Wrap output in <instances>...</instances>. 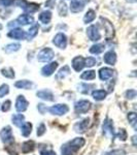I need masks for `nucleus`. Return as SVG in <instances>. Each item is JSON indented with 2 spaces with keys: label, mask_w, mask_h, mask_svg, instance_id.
I'll use <instances>...</instances> for the list:
<instances>
[{
  "label": "nucleus",
  "mask_w": 137,
  "mask_h": 155,
  "mask_svg": "<svg viewBox=\"0 0 137 155\" xmlns=\"http://www.w3.org/2000/svg\"><path fill=\"white\" fill-rule=\"evenodd\" d=\"M86 141L83 137H75L72 141L64 144L61 148L62 155H76L78 150L84 146Z\"/></svg>",
  "instance_id": "1"
},
{
  "label": "nucleus",
  "mask_w": 137,
  "mask_h": 155,
  "mask_svg": "<svg viewBox=\"0 0 137 155\" xmlns=\"http://www.w3.org/2000/svg\"><path fill=\"white\" fill-rule=\"evenodd\" d=\"M16 4L19 7H21L24 12H28V14H33L39 9V4L36 3H29L26 0H16Z\"/></svg>",
  "instance_id": "2"
},
{
  "label": "nucleus",
  "mask_w": 137,
  "mask_h": 155,
  "mask_svg": "<svg viewBox=\"0 0 137 155\" xmlns=\"http://www.w3.org/2000/svg\"><path fill=\"white\" fill-rule=\"evenodd\" d=\"M100 21L104 28V31H105V37L107 39L113 38L114 36V27L113 23L106 18H103V17H100Z\"/></svg>",
  "instance_id": "3"
},
{
  "label": "nucleus",
  "mask_w": 137,
  "mask_h": 155,
  "mask_svg": "<svg viewBox=\"0 0 137 155\" xmlns=\"http://www.w3.org/2000/svg\"><path fill=\"white\" fill-rule=\"evenodd\" d=\"M55 52L51 48L42 49L38 54H37V60L39 62H49L54 58Z\"/></svg>",
  "instance_id": "4"
},
{
  "label": "nucleus",
  "mask_w": 137,
  "mask_h": 155,
  "mask_svg": "<svg viewBox=\"0 0 137 155\" xmlns=\"http://www.w3.org/2000/svg\"><path fill=\"white\" fill-rule=\"evenodd\" d=\"M87 35L92 41H98L101 38V34L97 25H91L87 28Z\"/></svg>",
  "instance_id": "5"
},
{
  "label": "nucleus",
  "mask_w": 137,
  "mask_h": 155,
  "mask_svg": "<svg viewBox=\"0 0 137 155\" xmlns=\"http://www.w3.org/2000/svg\"><path fill=\"white\" fill-rule=\"evenodd\" d=\"M0 137H1V141L5 144H11L14 142V136H12V131L11 126H5L1 129L0 131Z\"/></svg>",
  "instance_id": "6"
},
{
  "label": "nucleus",
  "mask_w": 137,
  "mask_h": 155,
  "mask_svg": "<svg viewBox=\"0 0 137 155\" xmlns=\"http://www.w3.org/2000/svg\"><path fill=\"white\" fill-rule=\"evenodd\" d=\"M91 109V102L89 101H78L74 104V110L78 114H86Z\"/></svg>",
  "instance_id": "7"
},
{
  "label": "nucleus",
  "mask_w": 137,
  "mask_h": 155,
  "mask_svg": "<svg viewBox=\"0 0 137 155\" xmlns=\"http://www.w3.org/2000/svg\"><path fill=\"white\" fill-rule=\"evenodd\" d=\"M53 44L57 47V48L64 50L67 46V36L64 33L59 32V33H57L56 35L54 36Z\"/></svg>",
  "instance_id": "8"
},
{
  "label": "nucleus",
  "mask_w": 137,
  "mask_h": 155,
  "mask_svg": "<svg viewBox=\"0 0 137 155\" xmlns=\"http://www.w3.org/2000/svg\"><path fill=\"white\" fill-rule=\"evenodd\" d=\"M49 113L53 114V115H56V116H62V115H65L67 112L69 111V107L66 104H55V106L51 107L49 109Z\"/></svg>",
  "instance_id": "9"
},
{
  "label": "nucleus",
  "mask_w": 137,
  "mask_h": 155,
  "mask_svg": "<svg viewBox=\"0 0 137 155\" xmlns=\"http://www.w3.org/2000/svg\"><path fill=\"white\" fill-rule=\"evenodd\" d=\"M90 124H91L90 119L84 118L83 120H81V121L76 122L73 126V129L75 130V132H78V134H84V132H86L88 130V128L90 127Z\"/></svg>",
  "instance_id": "10"
},
{
  "label": "nucleus",
  "mask_w": 137,
  "mask_h": 155,
  "mask_svg": "<svg viewBox=\"0 0 137 155\" xmlns=\"http://www.w3.org/2000/svg\"><path fill=\"white\" fill-rule=\"evenodd\" d=\"M88 1H89V0H71V2H70V11L72 12H74V14L83 12Z\"/></svg>",
  "instance_id": "11"
},
{
  "label": "nucleus",
  "mask_w": 137,
  "mask_h": 155,
  "mask_svg": "<svg viewBox=\"0 0 137 155\" xmlns=\"http://www.w3.org/2000/svg\"><path fill=\"white\" fill-rule=\"evenodd\" d=\"M28 106H29V102L25 98L24 95H19L18 98L16 101V110L20 113H23V112L26 111L28 109Z\"/></svg>",
  "instance_id": "12"
},
{
  "label": "nucleus",
  "mask_w": 137,
  "mask_h": 155,
  "mask_svg": "<svg viewBox=\"0 0 137 155\" xmlns=\"http://www.w3.org/2000/svg\"><path fill=\"white\" fill-rule=\"evenodd\" d=\"M57 67H58V62H51V63L46 64L41 68V74L43 77H51L52 74L56 71Z\"/></svg>",
  "instance_id": "13"
},
{
  "label": "nucleus",
  "mask_w": 137,
  "mask_h": 155,
  "mask_svg": "<svg viewBox=\"0 0 137 155\" xmlns=\"http://www.w3.org/2000/svg\"><path fill=\"white\" fill-rule=\"evenodd\" d=\"M8 37L14 39H18V41H22V39L26 38V32L21 28H14L8 32Z\"/></svg>",
  "instance_id": "14"
},
{
  "label": "nucleus",
  "mask_w": 137,
  "mask_h": 155,
  "mask_svg": "<svg viewBox=\"0 0 137 155\" xmlns=\"http://www.w3.org/2000/svg\"><path fill=\"white\" fill-rule=\"evenodd\" d=\"M113 76V69L109 68V67H102L99 69V78L101 81L105 82L107 80L111 79Z\"/></svg>",
  "instance_id": "15"
},
{
  "label": "nucleus",
  "mask_w": 137,
  "mask_h": 155,
  "mask_svg": "<svg viewBox=\"0 0 137 155\" xmlns=\"http://www.w3.org/2000/svg\"><path fill=\"white\" fill-rule=\"evenodd\" d=\"M72 67L75 71H81L84 67V58L83 56H76L72 59Z\"/></svg>",
  "instance_id": "16"
},
{
  "label": "nucleus",
  "mask_w": 137,
  "mask_h": 155,
  "mask_svg": "<svg viewBox=\"0 0 137 155\" xmlns=\"http://www.w3.org/2000/svg\"><path fill=\"white\" fill-rule=\"evenodd\" d=\"M17 23L19 25H22V26H26V25H31L33 24L34 22V18L32 16H29L27 14H23L21 16L18 17V19L16 20Z\"/></svg>",
  "instance_id": "17"
},
{
  "label": "nucleus",
  "mask_w": 137,
  "mask_h": 155,
  "mask_svg": "<svg viewBox=\"0 0 137 155\" xmlns=\"http://www.w3.org/2000/svg\"><path fill=\"white\" fill-rule=\"evenodd\" d=\"M102 129H103V134L107 137H113L114 136V130H113V124L111 122V120L106 119L105 122L103 123V126H102Z\"/></svg>",
  "instance_id": "18"
},
{
  "label": "nucleus",
  "mask_w": 137,
  "mask_h": 155,
  "mask_svg": "<svg viewBox=\"0 0 137 155\" xmlns=\"http://www.w3.org/2000/svg\"><path fill=\"white\" fill-rule=\"evenodd\" d=\"M103 60H104V62H105L106 64H108V65H114V64H116V52H113V51L106 52V53L104 54V56H103Z\"/></svg>",
  "instance_id": "19"
},
{
  "label": "nucleus",
  "mask_w": 137,
  "mask_h": 155,
  "mask_svg": "<svg viewBox=\"0 0 137 155\" xmlns=\"http://www.w3.org/2000/svg\"><path fill=\"white\" fill-rule=\"evenodd\" d=\"M36 95L37 97H39V98L43 99V101H54V95H53V93H52V91H49V90H40V91H37Z\"/></svg>",
  "instance_id": "20"
},
{
  "label": "nucleus",
  "mask_w": 137,
  "mask_h": 155,
  "mask_svg": "<svg viewBox=\"0 0 137 155\" xmlns=\"http://www.w3.org/2000/svg\"><path fill=\"white\" fill-rule=\"evenodd\" d=\"M14 86L19 89H32L34 87V84L32 83L31 81H28V80H21V81H18L14 83Z\"/></svg>",
  "instance_id": "21"
},
{
  "label": "nucleus",
  "mask_w": 137,
  "mask_h": 155,
  "mask_svg": "<svg viewBox=\"0 0 137 155\" xmlns=\"http://www.w3.org/2000/svg\"><path fill=\"white\" fill-rule=\"evenodd\" d=\"M39 21L41 22V23L43 24H49V22H51L52 20V12L51 11H43L40 12V15H39L38 17Z\"/></svg>",
  "instance_id": "22"
},
{
  "label": "nucleus",
  "mask_w": 137,
  "mask_h": 155,
  "mask_svg": "<svg viewBox=\"0 0 137 155\" xmlns=\"http://www.w3.org/2000/svg\"><path fill=\"white\" fill-rule=\"evenodd\" d=\"M35 148V144L33 141H26L22 144V152L23 153H30Z\"/></svg>",
  "instance_id": "23"
},
{
  "label": "nucleus",
  "mask_w": 137,
  "mask_h": 155,
  "mask_svg": "<svg viewBox=\"0 0 137 155\" xmlns=\"http://www.w3.org/2000/svg\"><path fill=\"white\" fill-rule=\"evenodd\" d=\"M107 95V93H106V91H104V90H94L93 92H92V96H93V98L95 99L97 101H103L104 98L106 97Z\"/></svg>",
  "instance_id": "24"
},
{
  "label": "nucleus",
  "mask_w": 137,
  "mask_h": 155,
  "mask_svg": "<svg viewBox=\"0 0 137 155\" xmlns=\"http://www.w3.org/2000/svg\"><path fill=\"white\" fill-rule=\"evenodd\" d=\"M20 49H21V45L12 42V44H8L4 47V52L7 54H11V53H14V52H18Z\"/></svg>",
  "instance_id": "25"
},
{
  "label": "nucleus",
  "mask_w": 137,
  "mask_h": 155,
  "mask_svg": "<svg viewBox=\"0 0 137 155\" xmlns=\"http://www.w3.org/2000/svg\"><path fill=\"white\" fill-rule=\"evenodd\" d=\"M69 74H70V68H69V66L65 65L60 69L59 72H57L56 79L57 80H63V79H65L67 76H69Z\"/></svg>",
  "instance_id": "26"
},
{
  "label": "nucleus",
  "mask_w": 137,
  "mask_h": 155,
  "mask_svg": "<svg viewBox=\"0 0 137 155\" xmlns=\"http://www.w3.org/2000/svg\"><path fill=\"white\" fill-rule=\"evenodd\" d=\"M38 30H39V26L37 24L30 27V29L28 30V33H26L27 39H28V41H31L32 38H34V37L38 34Z\"/></svg>",
  "instance_id": "27"
},
{
  "label": "nucleus",
  "mask_w": 137,
  "mask_h": 155,
  "mask_svg": "<svg viewBox=\"0 0 137 155\" xmlns=\"http://www.w3.org/2000/svg\"><path fill=\"white\" fill-rule=\"evenodd\" d=\"M11 120H12V123L18 127H21L25 123V117L22 114L14 115V116L11 117Z\"/></svg>",
  "instance_id": "28"
},
{
  "label": "nucleus",
  "mask_w": 137,
  "mask_h": 155,
  "mask_svg": "<svg viewBox=\"0 0 137 155\" xmlns=\"http://www.w3.org/2000/svg\"><path fill=\"white\" fill-rule=\"evenodd\" d=\"M32 132V124L30 122H25L21 126V134L24 137H28Z\"/></svg>",
  "instance_id": "29"
},
{
  "label": "nucleus",
  "mask_w": 137,
  "mask_h": 155,
  "mask_svg": "<svg viewBox=\"0 0 137 155\" xmlns=\"http://www.w3.org/2000/svg\"><path fill=\"white\" fill-rule=\"evenodd\" d=\"M95 18H96L95 11H93V9H89L84 17V22L86 24H89V23H91V22H93L94 20H95Z\"/></svg>",
  "instance_id": "30"
},
{
  "label": "nucleus",
  "mask_w": 137,
  "mask_h": 155,
  "mask_svg": "<svg viewBox=\"0 0 137 155\" xmlns=\"http://www.w3.org/2000/svg\"><path fill=\"white\" fill-rule=\"evenodd\" d=\"M104 49H105L104 45H102V44H95V45H93L91 48H90V53L98 55V54H101L102 52L104 51Z\"/></svg>",
  "instance_id": "31"
},
{
  "label": "nucleus",
  "mask_w": 137,
  "mask_h": 155,
  "mask_svg": "<svg viewBox=\"0 0 137 155\" xmlns=\"http://www.w3.org/2000/svg\"><path fill=\"white\" fill-rule=\"evenodd\" d=\"M81 78L83 80H87V81H90V80H94L96 78V71H84L83 74H81Z\"/></svg>",
  "instance_id": "32"
},
{
  "label": "nucleus",
  "mask_w": 137,
  "mask_h": 155,
  "mask_svg": "<svg viewBox=\"0 0 137 155\" xmlns=\"http://www.w3.org/2000/svg\"><path fill=\"white\" fill-rule=\"evenodd\" d=\"M58 12H59V16H61V17H66L67 16V5L64 1L59 2Z\"/></svg>",
  "instance_id": "33"
},
{
  "label": "nucleus",
  "mask_w": 137,
  "mask_h": 155,
  "mask_svg": "<svg viewBox=\"0 0 137 155\" xmlns=\"http://www.w3.org/2000/svg\"><path fill=\"white\" fill-rule=\"evenodd\" d=\"M1 74L5 78H8V79H14V71L11 68V67L2 68L1 69Z\"/></svg>",
  "instance_id": "34"
},
{
  "label": "nucleus",
  "mask_w": 137,
  "mask_h": 155,
  "mask_svg": "<svg viewBox=\"0 0 137 155\" xmlns=\"http://www.w3.org/2000/svg\"><path fill=\"white\" fill-rule=\"evenodd\" d=\"M91 88H93V85H88V84L81 83L78 86V90L83 94H88L90 92V90H91Z\"/></svg>",
  "instance_id": "35"
},
{
  "label": "nucleus",
  "mask_w": 137,
  "mask_h": 155,
  "mask_svg": "<svg viewBox=\"0 0 137 155\" xmlns=\"http://www.w3.org/2000/svg\"><path fill=\"white\" fill-rule=\"evenodd\" d=\"M128 120L130 122L131 126L133 127L134 129H136V122H137V117H136V114L134 112H131V113L128 114Z\"/></svg>",
  "instance_id": "36"
},
{
  "label": "nucleus",
  "mask_w": 137,
  "mask_h": 155,
  "mask_svg": "<svg viewBox=\"0 0 137 155\" xmlns=\"http://www.w3.org/2000/svg\"><path fill=\"white\" fill-rule=\"evenodd\" d=\"M96 64H97V59L94 58V57H88V58L84 59V66L93 67Z\"/></svg>",
  "instance_id": "37"
},
{
  "label": "nucleus",
  "mask_w": 137,
  "mask_h": 155,
  "mask_svg": "<svg viewBox=\"0 0 137 155\" xmlns=\"http://www.w3.org/2000/svg\"><path fill=\"white\" fill-rule=\"evenodd\" d=\"M9 92V87L7 84H2L0 86V97H4Z\"/></svg>",
  "instance_id": "38"
},
{
  "label": "nucleus",
  "mask_w": 137,
  "mask_h": 155,
  "mask_svg": "<svg viewBox=\"0 0 137 155\" xmlns=\"http://www.w3.org/2000/svg\"><path fill=\"white\" fill-rule=\"evenodd\" d=\"M125 95H126V98H128V99H134L136 97V90L129 89L128 91H126Z\"/></svg>",
  "instance_id": "39"
},
{
  "label": "nucleus",
  "mask_w": 137,
  "mask_h": 155,
  "mask_svg": "<svg viewBox=\"0 0 137 155\" xmlns=\"http://www.w3.org/2000/svg\"><path fill=\"white\" fill-rule=\"evenodd\" d=\"M46 127L44 125L43 123H40V125L37 127V136L38 137H41L46 134Z\"/></svg>",
  "instance_id": "40"
},
{
  "label": "nucleus",
  "mask_w": 137,
  "mask_h": 155,
  "mask_svg": "<svg viewBox=\"0 0 137 155\" xmlns=\"http://www.w3.org/2000/svg\"><path fill=\"white\" fill-rule=\"evenodd\" d=\"M127 137H128V134H127V131L125 129H119V131L118 132V137L121 141H126L127 140Z\"/></svg>",
  "instance_id": "41"
},
{
  "label": "nucleus",
  "mask_w": 137,
  "mask_h": 155,
  "mask_svg": "<svg viewBox=\"0 0 137 155\" xmlns=\"http://www.w3.org/2000/svg\"><path fill=\"white\" fill-rule=\"evenodd\" d=\"M11 101H5L2 104V106H1V110H2V112H7V111H9L11 110Z\"/></svg>",
  "instance_id": "42"
},
{
  "label": "nucleus",
  "mask_w": 137,
  "mask_h": 155,
  "mask_svg": "<svg viewBox=\"0 0 137 155\" xmlns=\"http://www.w3.org/2000/svg\"><path fill=\"white\" fill-rule=\"evenodd\" d=\"M14 0H0V4L5 7H8V6H11L14 4Z\"/></svg>",
  "instance_id": "43"
},
{
  "label": "nucleus",
  "mask_w": 137,
  "mask_h": 155,
  "mask_svg": "<svg viewBox=\"0 0 137 155\" xmlns=\"http://www.w3.org/2000/svg\"><path fill=\"white\" fill-rule=\"evenodd\" d=\"M37 110H38V111L40 112L41 114H44L46 111H48V109H46V107L44 106V104H39L38 106H37Z\"/></svg>",
  "instance_id": "44"
},
{
  "label": "nucleus",
  "mask_w": 137,
  "mask_h": 155,
  "mask_svg": "<svg viewBox=\"0 0 137 155\" xmlns=\"http://www.w3.org/2000/svg\"><path fill=\"white\" fill-rule=\"evenodd\" d=\"M41 155H57L53 150H42L40 152Z\"/></svg>",
  "instance_id": "45"
},
{
  "label": "nucleus",
  "mask_w": 137,
  "mask_h": 155,
  "mask_svg": "<svg viewBox=\"0 0 137 155\" xmlns=\"http://www.w3.org/2000/svg\"><path fill=\"white\" fill-rule=\"evenodd\" d=\"M16 25H18V23H17V21H11V22H9L7 26H8L9 28H11V27H14Z\"/></svg>",
  "instance_id": "46"
},
{
  "label": "nucleus",
  "mask_w": 137,
  "mask_h": 155,
  "mask_svg": "<svg viewBox=\"0 0 137 155\" xmlns=\"http://www.w3.org/2000/svg\"><path fill=\"white\" fill-rule=\"evenodd\" d=\"M127 2H129V3H135L137 0H126Z\"/></svg>",
  "instance_id": "47"
},
{
  "label": "nucleus",
  "mask_w": 137,
  "mask_h": 155,
  "mask_svg": "<svg viewBox=\"0 0 137 155\" xmlns=\"http://www.w3.org/2000/svg\"><path fill=\"white\" fill-rule=\"evenodd\" d=\"M1 29H2V25L0 24V30H1Z\"/></svg>",
  "instance_id": "48"
}]
</instances>
